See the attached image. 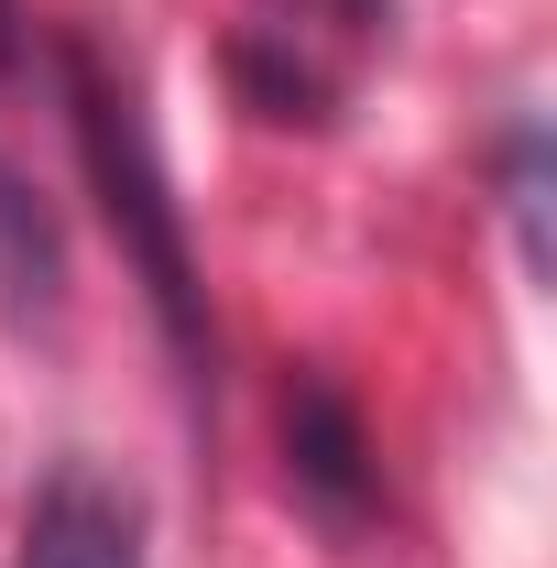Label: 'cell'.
<instances>
[{
    "instance_id": "1",
    "label": "cell",
    "mask_w": 557,
    "mask_h": 568,
    "mask_svg": "<svg viewBox=\"0 0 557 568\" xmlns=\"http://www.w3.org/2000/svg\"><path fill=\"white\" fill-rule=\"evenodd\" d=\"M67 99H77V153H88V186H99V209L121 230V252H132L142 295H153V317H164V339L186 372H209V306H198V252H186V209H175V186H164V164H153V132H142L132 88L99 67L88 44H67Z\"/></svg>"
},
{
    "instance_id": "2",
    "label": "cell",
    "mask_w": 557,
    "mask_h": 568,
    "mask_svg": "<svg viewBox=\"0 0 557 568\" xmlns=\"http://www.w3.org/2000/svg\"><path fill=\"white\" fill-rule=\"evenodd\" d=\"M22 568H142L132 503L99 493L88 470H67L55 493L33 503V525H22Z\"/></svg>"
},
{
    "instance_id": "3",
    "label": "cell",
    "mask_w": 557,
    "mask_h": 568,
    "mask_svg": "<svg viewBox=\"0 0 557 568\" xmlns=\"http://www.w3.org/2000/svg\"><path fill=\"white\" fill-rule=\"evenodd\" d=\"M284 448H295V481L328 503V514H361V503H372V470H361L372 448H361L350 405L328 394V383H317V372H306V383L284 394Z\"/></svg>"
},
{
    "instance_id": "4",
    "label": "cell",
    "mask_w": 557,
    "mask_h": 568,
    "mask_svg": "<svg viewBox=\"0 0 557 568\" xmlns=\"http://www.w3.org/2000/svg\"><path fill=\"white\" fill-rule=\"evenodd\" d=\"M55 284H67L55 219H44V197L0 164V306H55Z\"/></svg>"
},
{
    "instance_id": "5",
    "label": "cell",
    "mask_w": 557,
    "mask_h": 568,
    "mask_svg": "<svg viewBox=\"0 0 557 568\" xmlns=\"http://www.w3.org/2000/svg\"><path fill=\"white\" fill-rule=\"evenodd\" d=\"M11 55H22V44H11V0H0V77H11Z\"/></svg>"
}]
</instances>
